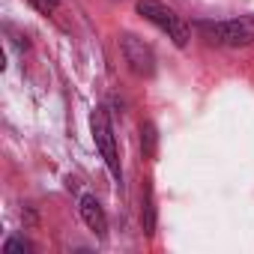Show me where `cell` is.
Masks as SVG:
<instances>
[{"label": "cell", "instance_id": "obj_8", "mask_svg": "<svg viewBox=\"0 0 254 254\" xmlns=\"http://www.w3.org/2000/svg\"><path fill=\"white\" fill-rule=\"evenodd\" d=\"M51 3H57V0H51Z\"/></svg>", "mask_w": 254, "mask_h": 254}, {"label": "cell", "instance_id": "obj_1", "mask_svg": "<svg viewBox=\"0 0 254 254\" xmlns=\"http://www.w3.org/2000/svg\"><path fill=\"white\" fill-rule=\"evenodd\" d=\"M194 27H197V33H200L206 42H215V45H230V48H239V45H251V42H254V21H251V18H230V21H197Z\"/></svg>", "mask_w": 254, "mask_h": 254}, {"label": "cell", "instance_id": "obj_6", "mask_svg": "<svg viewBox=\"0 0 254 254\" xmlns=\"http://www.w3.org/2000/svg\"><path fill=\"white\" fill-rule=\"evenodd\" d=\"M18 251H24V254H27V251H30V245H27L24 239H9V242L3 245V254H18Z\"/></svg>", "mask_w": 254, "mask_h": 254}, {"label": "cell", "instance_id": "obj_5", "mask_svg": "<svg viewBox=\"0 0 254 254\" xmlns=\"http://www.w3.org/2000/svg\"><path fill=\"white\" fill-rule=\"evenodd\" d=\"M78 209H81V218H84V224H87V227H90V230H93V233L102 239V236L108 233V218H105V209H102V203H99L93 194H84Z\"/></svg>", "mask_w": 254, "mask_h": 254}, {"label": "cell", "instance_id": "obj_3", "mask_svg": "<svg viewBox=\"0 0 254 254\" xmlns=\"http://www.w3.org/2000/svg\"><path fill=\"white\" fill-rule=\"evenodd\" d=\"M90 132H93V141H96V150L102 153L105 165L111 168V174L120 180L123 171H120V153H117V141H114V129H111V120H108V111L105 108H96L90 114Z\"/></svg>", "mask_w": 254, "mask_h": 254}, {"label": "cell", "instance_id": "obj_4", "mask_svg": "<svg viewBox=\"0 0 254 254\" xmlns=\"http://www.w3.org/2000/svg\"><path fill=\"white\" fill-rule=\"evenodd\" d=\"M120 48H123V57H126V63H129V69L135 75L150 78L156 72V54H153V48L144 39H138L135 33H123Z\"/></svg>", "mask_w": 254, "mask_h": 254}, {"label": "cell", "instance_id": "obj_7", "mask_svg": "<svg viewBox=\"0 0 254 254\" xmlns=\"http://www.w3.org/2000/svg\"><path fill=\"white\" fill-rule=\"evenodd\" d=\"M141 132H144V141H147V153L153 156V153H156V129H153L150 123H147V126H144Z\"/></svg>", "mask_w": 254, "mask_h": 254}, {"label": "cell", "instance_id": "obj_2", "mask_svg": "<svg viewBox=\"0 0 254 254\" xmlns=\"http://www.w3.org/2000/svg\"><path fill=\"white\" fill-rule=\"evenodd\" d=\"M138 12H141L150 24H156L162 33H168V39H174L177 48H186V45H189V39H191L189 24H186L171 6H165L162 0H138Z\"/></svg>", "mask_w": 254, "mask_h": 254}]
</instances>
